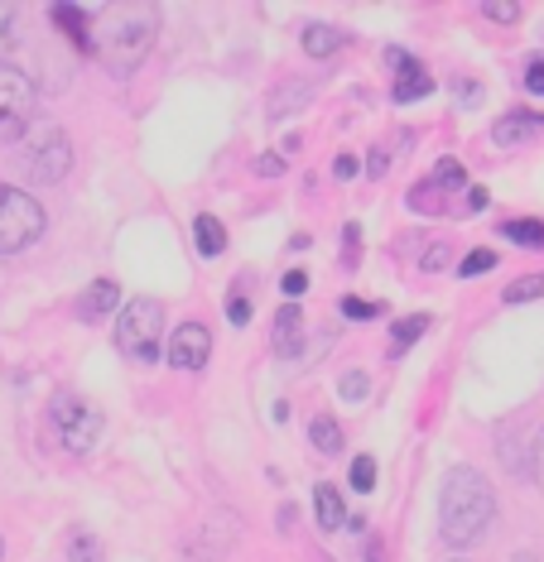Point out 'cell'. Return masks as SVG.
<instances>
[{
	"label": "cell",
	"mask_w": 544,
	"mask_h": 562,
	"mask_svg": "<svg viewBox=\"0 0 544 562\" xmlns=\"http://www.w3.org/2000/svg\"><path fill=\"white\" fill-rule=\"evenodd\" d=\"M255 174H261V178H280L284 159H280V154H261V159H255Z\"/></svg>",
	"instance_id": "30"
},
{
	"label": "cell",
	"mask_w": 544,
	"mask_h": 562,
	"mask_svg": "<svg viewBox=\"0 0 544 562\" xmlns=\"http://www.w3.org/2000/svg\"><path fill=\"white\" fill-rule=\"evenodd\" d=\"M535 135H544V116H535V111H510V116L496 120L492 140H496V144H506V150H516V144L535 140Z\"/></svg>",
	"instance_id": "10"
},
{
	"label": "cell",
	"mask_w": 544,
	"mask_h": 562,
	"mask_svg": "<svg viewBox=\"0 0 544 562\" xmlns=\"http://www.w3.org/2000/svg\"><path fill=\"white\" fill-rule=\"evenodd\" d=\"M453 562H463V558H453Z\"/></svg>",
	"instance_id": "40"
},
{
	"label": "cell",
	"mask_w": 544,
	"mask_h": 562,
	"mask_svg": "<svg viewBox=\"0 0 544 562\" xmlns=\"http://www.w3.org/2000/svg\"><path fill=\"white\" fill-rule=\"evenodd\" d=\"M0 558H5V538H0Z\"/></svg>",
	"instance_id": "39"
},
{
	"label": "cell",
	"mask_w": 544,
	"mask_h": 562,
	"mask_svg": "<svg viewBox=\"0 0 544 562\" xmlns=\"http://www.w3.org/2000/svg\"><path fill=\"white\" fill-rule=\"evenodd\" d=\"M227 318H231V328H246V322H251V298L246 294H231L227 298Z\"/></svg>",
	"instance_id": "28"
},
{
	"label": "cell",
	"mask_w": 544,
	"mask_h": 562,
	"mask_svg": "<svg viewBox=\"0 0 544 562\" xmlns=\"http://www.w3.org/2000/svg\"><path fill=\"white\" fill-rule=\"evenodd\" d=\"M492 265H496V255H492V251H472L468 260L458 265V274H463V279H472V274H486Z\"/></svg>",
	"instance_id": "27"
},
{
	"label": "cell",
	"mask_w": 544,
	"mask_h": 562,
	"mask_svg": "<svg viewBox=\"0 0 544 562\" xmlns=\"http://www.w3.org/2000/svg\"><path fill=\"white\" fill-rule=\"evenodd\" d=\"M270 342H275V352H280V356H299V352H304V312H299L294 303H284V308L275 312Z\"/></svg>",
	"instance_id": "11"
},
{
	"label": "cell",
	"mask_w": 544,
	"mask_h": 562,
	"mask_svg": "<svg viewBox=\"0 0 544 562\" xmlns=\"http://www.w3.org/2000/svg\"><path fill=\"white\" fill-rule=\"evenodd\" d=\"M29 111H35V82H29V73L15 63H0V130L20 135L29 126Z\"/></svg>",
	"instance_id": "7"
},
{
	"label": "cell",
	"mask_w": 544,
	"mask_h": 562,
	"mask_svg": "<svg viewBox=\"0 0 544 562\" xmlns=\"http://www.w3.org/2000/svg\"><path fill=\"white\" fill-rule=\"evenodd\" d=\"M526 92L544 97V59H530V67H526Z\"/></svg>",
	"instance_id": "29"
},
{
	"label": "cell",
	"mask_w": 544,
	"mask_h": 562,
	"mask_svg": "<svg viewBox=\"0 0 544 562\" xmlns=\"http://www.w3.org/2000/svg\"><path fill=\"white\" fill-rule=\"evenodd\" d=\"M314 510H318V524L324 529H342L347 524V504H342V496H338V486H314Z\"/></svg>",
	"instance_id": "14"
},
{
	"label": "cell",
	"mask_w": 544,
	"mask_h": 562,
	"mask_svg": "<svg viewBox=\"0 0 544 562\" xmlns=\"http://www.w3.org/2000/svg\"><path fill=\"white\" fill-rule=\"evenodd\" d=\"M443 260H448V251H443V245H434V251H429V255H425V269H439Z\"/></svg>",
	"instance_id": "36"
},
{
	"label": "cell",
	"mask_w": 544,
	"mask_h": 562,
	"mask_svg": "<svg viewBox=\"0 0 544 562\" xmlns=\"http://www.w3.org/2000/svg\"><path fill=\"white\" fill-rule=\"evenodd\" d=\"M530 471H535V481L544 486V429L535 433V452H530Z\"/></svg>",
	"instance_id": "34"
},
{
	"label": "cell",
	"mask_w": 544,
	"mask_h": 562,
	"mask_svg": "<svg viewBox=\"0 0 544 562\" xmlns=\"http://www.w3.org/2000/svg\"><path fill=\"white\" fill-rule=\"evenodd\" d=\"M154 34H160V10L154 5H121V10H102L92 20V53H102V63L116 77L136 73L146 63Z\"/></svg>",
	"instance_id": "2"
},
{
	"label": "cell",
	"mask_w": 544,
	"mask_h": 562,
	"mask_svg": "<svg viewBox=\"0 0 544 562\" xmlns=\"http://www.w3.org/2000/svg\"><path fill=\"white\" fill-rule=\"evenodd\" d=\"M53 423H59V433H63V447L77 457L92 452L97 437H102V409L87 404L83 395H73V389L53 395Z\"/></svg>",
	"instance_id": "6"
},
{
	"label": "cell",
	"mask_w": 544,
	"mask_h": 562,
	"mask_svg": "<svg viewBox=\"0 0 544 562\" xmlns=\"http://www.w3.org/2000/svg\"><path fill=\"white\" fill-rule=\"evenodd\" d=\"M463 183H468V168H463L458 159H439L425 188H434V193H439V188H463Z\"/></svg>",
	"instance_id": "21"
},
{
	"label": "cell",
	"mask_w": 544,
	"mask_h": 562,
	"mask_svg": "<svg viewBox=\"0 0 544 562\" xmlns=\"http://www.w3.org/2000/svg\"><path fill=\"white\" fill-rule=\"evenodd\" d=\"M308 437H314L318 452H342V429L328 419V413H318V419L308 423Z\"/></svg>",
	"instance_id": "20"
},
{
	"label": "cell",
	"mask_w": 544,
	"mask_h": 562,
	"mask_svg": "<svg viewBox=\"0 0 544 562\" xmlns=\"http://www.w3.org/2000/svg\"><path fill=\"white\" fill-rule=\"evenodd\" d=\"M486 202H492V197H486V188H472V193H468V212H482Z\"/></svg>",
	"instance_id": "35"
},
{
	"label": "cell",
	"mask_w": 544,
	"mask_h": 562,
	"mask_svg": "<svg viewBox=\"0 0 544 562\" xmlns=\"http://www.w3.org/2000/svg\"><path fill=\"white\" fill-rule=\"evenodd\" d=\"M116 308H121V289L111 284V279H97V284L77 298V318L83 322H97V318H106V312H116Z\"/></svg>",
	"instance_id": "12"
},
{
	"label": "cell",
	"mask_w": 544,
	"mask_h": 562,
	"mask_svg": "<svg viewBox=\"0 0 544 562\" xmlns=\"http://www.w3.org/2000/svg\"><path fill=\"white\" fill-rule=\"evenodd\" d=\"M506 241H516V245H526V251H540L544 245V221L535 217H520V221H506Z\"/></svg>",
	"instance_id": "18"
},
{
	"label": "cell",
	"mask_w": 544,
	"mask_h": 562,
	"mask_svg": "<svg viewBox=\"0 0 544 562\" xmlns=\"http://www.w3.org/2000/svg\"><path fill=\"white\" fill-rule=\"evenodd\" d=\"M540 294H544V274H526V279H516V284L506 289V303H530Z\"/></svg>",
	"instance_id": "22"
},
{
	"label": "cell",
	"mask_w": 544,
	"mask_h": 562,
	"mask_svg": "<svg viewBox=\"0 0 544 562\" xmlns=\"http://www.w3.org/2000/svg\"><path fill=\"white\" fill-rule=\"evenodd\" d=\"M342 43H347V34L332 29V25H308L304 29V53H314V59H328V53H338Z\"/></svg>",
	"instance_id": "15"
},
{
	"label": "cell",
	"mask_w": 544,
	"mask_h": 562,
	"mask_svg": "<svg viewBox=\"0 0 544 562\" xmlns=\"http://www.w3.org/2000/svg\"><path fill=\"white\" fill-rule=\"evenodd\" d=\"M280 284H284V294H290V298H299V294L308 289V274H304V269H290V274H284Z\"/></svg>",
	"instance_id": "33"
},
{
	"label": "cell",
	"mask_w": 544,
	"mask_h": 562,
	"mask_svg": "<svg viewBox=\"0 0 544 562\" xmlns=\"http://www.w3.org/2000/svg\"><path fill=\"white\" fill-rule=\"evenodd\" d=\"M429 332V312H409V318H400L395 322V332H391V352H409V346L419 342V336Z\"/></svg>",
	"instance_id": "17"
},
{
	"label": "cell",
	"mask_w": 544,
	"mask_h": 562,
	"mask_svg": "<svg viewBox=\"0 0 544 562\" xmlns=\"http://www.w3.org/2000/svg\"><path fill=\"white\" fill-rule=\"evenodd\" d=\"M160 342H164L160 298H130L116 322V346L126 356H136V361H160Z\"/></svg>",
	"instance_id": "4"
},
{
	"label": "cell",
	"mask_w": 544,
	"mask_h": 562,
	"mask_svg": "<svg viewBox=\"0 0 544 562\" xmlns=\"http://www.w3.org/2000/svg\"><path fill=\"white\" fill-rule=\"evenodd\" d=\"M53 25H59L77 49H92V15H83L77 5H53Z\"/></svg>",
	"instance_id": "13"
},
{
	"label": "cell",
	"mask_w": 544,
	"mask_h": 562,
	"mask_svg": "<svg viewBox=\"0 0 544 562\" xmlns=\"http://www.w3.org/2000/svg\"><path fill=\"white\" fill-rule=\"evenodd\" d=\"M73 562H102V553H97V538H77V544H73Z\"/></svg>",
	"instance_id": "31"
},
{
	"label": "cell",
	"mask_w": 544,
	"mask_h": 562,
	"mask_svg": "<svg viewBox=\"0 0 544 562\" xmlns=\"http://www.w3.org/2000/svg\"><path fill=\"white\" fill-rule=\"evenodd\" d=\"M482 15L496 20V25H516V20H520V5H516V0H486Z\"/></svg>",
	"instance_id": "24"
},
{
	"label": "cell",
	"mask_w": 544,
	"mask_h": 562,
	"mask_svg": "<svg viewBox=\"0 0 544 562\" xmlns=\"http://www.w3.org/2000/svg\"><path fill=\"white\" fill-rule=\"evenodd\" d=\"M43 235V207L25 188L0 183V255H20Z\"/></svg>",
	"instance_id": "5"
},
{
	"label": "cell",
	"mask_w": 544,
	"mask_h": 562,
	"mask_svg": "<svg viewBox=\"0 0 544 562\" xmlns=\"http://www.w3.org/2000/svg\"><path fill=\"white\" fill-rule=\"evenodd\" d=\"M15 164L35 188H49V183H59V178H68L73 144H68V135L53 126V120H29V126L20 130Z\"/></svg>",
	"instance_id": "3"
},
{
	"label": "cell",
	"mask_w": 544,
	"mask_h": 562,
	"mask_svg": "<svg viewBox=\"0 0 544 562\" xmlns=\"http://www.w3.org/2000/svg\"><path fill=\"white\" fill-rule=\"evenodd\" d=\"M332 174H338V178H357V174H362V159H357V154H338Z\"/></svg>",
	"instance_id": "32"
},
{
	"label": "cell",
	"mask_w": 544,
	"mask_h": 562,
	"mask_svg": "<svg viewBox=\"0 0 544 562\" xmlns=\"http://www.w3.org/2000/svg\"><path fill=\"white\" fill-rule=\"evenodd\" d=\"M207 356H213V332H207L203 322H184L169 342V361L179 370H203Z\"/></svg>",
	"instance_id": "8"
},
{
	"label": "cell",
	"mask_w": 544,
	"mask_h": 562,
	"mask_svg": "<svg viewBox=\"0 0 544 562\" xmlns=\"http://www.w3.org/2000/svg\"><path fill=\"white\" fill-rule=\"evenodd\" d=\"M308 101H314V87H308V82H290V92H280V97L270 101V116H275V120H284L290 111L308 106Z\"/></svg>",
	"instance_id": "19"
},
{
	"label": "cell",
	"mask_w": 544,
	"mask_h": 562,
	"mask_svg": "<svg viewBox=\"0 0 544 562\" xmlns=\"http://www.w3.org/2000/svg\"><path fill=\"white\" fill-rule=\"evenodd\" d=\"M371 486H376V462L371 457H357V462H352V490H362L366 496Z\"/></svg>",
	"instance_id": "25"
},
{
	"label": "cell",
	"mask_w": 544,
	"mask_h": 562,
	"mask_svg": "<svg viewBox=\"0 0 544 562\" xmlns=\"http://www.w3.org/2000/svg\"><path fill=\"white\" fill-rule=\"evenodd\" d=\"M391 63H395V101H400V106H409V101L434 92V77H429V67L419 63L415 53L391 49Z\"/></svg>",
	"instance_id": "9"
},
{
	"label": "cell",
	"mask_w": 544,
	"mask_h": 562,
	"mask_svg": "<svg viewBox=\"0 0 544 562\" xmlns=\"http://www.w3.org/2000/svg\"><path fill=\"white\" fill-rule=\"evenodd\" d=\"M338 389H342V399L347 404H362L366 389H371V380H366V370H347V375L338 380Z\"/></svg>",
	"instance_id": "23"
},
{
	"label": "cell",
	"mask_w": 544,
	"mask_h": 562,
	"mask_svg": "<svg viewBox=\"0 0 544 562\" xmlns=\"http://www.w3.org/2000/svg\"><path fill=\"white\" fill-rule=\"evenodd\" d=\"M342 318H352V322H366V318H381V308L376 303H366V298H342Z\"/></svg>",
	"instance_id": "26"
},
{
	"label": "cell",
	"mask_w": 544,
	"mask_h": 562,
	"mask_svg": "<svg viewBox=\"0 0 544 562\" xmlns=\"http://www.w3.org/2000/svg\"><path fill=\"white\" fill-rule=\"evenodd\" d=\"M10 25H15V15H10V5H0V43H5V34Z\"/></svg>",
	"instance_id": "37"
},
{
	"label": "cell",
	"mask_w": 544,
	"mask_h": 562,
	"mask_svg": "<svg viewBox=\"0 0 544 562\" xmlns=\"http://www.w3.org/2000/svg\"><path fill=\"white\" fill-rule=\"evenodd\" d=\"M463 101H468V106H477V97H482V92H477V82H463V92H458Z\"/></svg>",
	"instance_id": "38"
},
{
	"label": "cell",
	"mask_w": 544,
	"mask_h": 562,
	"mask_svg": "<svg viewBox=\"0 0 544 562\" xmlns=\"http://www.w3.org/2000/svg\"><path fill=\"white\" fill-rule=\"evenodd\" d=\"M193 241H198V251H203V255H222V251H227V227L203 212V217L193 221Z\"/></svg>",
	"instance_id": "16"
},
{
	"label": "cell",
	"mask_w": 544,
	"mask_h": 562,
	"mask_svg": "<svg viewBox=\"0 0 544 562\" xmlns=\"http://www.w3.org/2000/svg\"><path fill=\"white\" fill-rule=\"evenodd\" d=\"M496 514V496L486 486L482 471L472 467H453L443 476V490H439V529H443V544L448 548H468L486 534Z\"/></svg>",
	"instance_id": "1"
}]
</instances>
